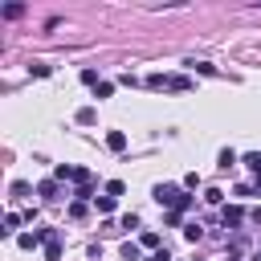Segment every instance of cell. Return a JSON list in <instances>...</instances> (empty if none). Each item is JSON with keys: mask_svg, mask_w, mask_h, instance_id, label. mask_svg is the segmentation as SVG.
Segmentation results:
<instances>
[{"mask_svg": "<svg viewBox=\"0 0 261 261\" xmlns=\"http://www.w3.org/2000/svg\"><path fill=\"white\" fill-rule=\"evenodd\" d=\"M37 192H41V196H45V200H57V184H53V179H45V184H41V188H37Z\"/></svg>", "mask_w": 261, "mask_h": 261, "instance_id": "obj_13", "label": "cell"}, {"mask_svg": "<svg viewBox=\"0 0 261 261\" xmlns=\"http://www.w3.org/2000/svg\"><path fill=\"white\" fill-rule=\"evenodd\" d=\"M188 86H192V82H188L184 73H175V77H167V90H188Z\"/></svg>", "mask_w": 261, "mask_h": 261, "instance_id": "obj_8", "label": "cell"}, {"mask_svg": "<svg viewBox=\"0 0 261 261\" xmlns=\"http://www.w3.org/2000/svg\"><path fill=\"white\" fill-rule=\"evenodd\" d=\"M147 86H151V90H167V77H163V73H151Z\"/></svg>", "mask_w": 261, "mask_h": 261, "instance_id": "obj_16", "label": "cell"}, {"mask_svg": "<svg viewBox=\"0 0 261 261\" xmlns=\"http://www.w3.org/2000/svg\"><path fill=\"white\" fill-rule=\"evenodd\" d=\"M151 261H171V253H167V249H159V253H155Z\"/></svg>", "mask_w": 261, "mask_h": 261, "instance_id": "obj_24", "label": "cell"}, {"mask_svg": "<svg viewBox=\"0 0 261 261\" xmlns=\"http://www.w3.org/2000/svg\"><path fill=\"white\" fill-rule=\"evenodd\" d=\"M122 192H126V184H122V179H110V184H106V196H114V200H118Z\"/></svg>", "mask_w": 261, "mask_h": 261, "instance_id": "obj_12", "label": "cell"}, {"mask_svg": "<svg viewBox=\"0 0 261 261\" xmlns=\"http://www.w3.org/2000/svg\"><path fill=\"white\" fill-rule=\"evenodd\" d=\"M20 12H24V8H20V4H4V16H8V20H16V16H20Z\"/></svg>", "mask_w": 261, "mask_h": 261, "instance_id": "obj_22", "label": "cell"}, {"mask_svg": "<svg viewBox=\"0 0 261 261\" xmlns=\"http://www.w3.org/2000/svg\"><path fill=\"white\" fill-rule=\"evenodd\" d=\"M106 147H110V151H122V147H126V135H122V130H110V135H106Z\"/></svg>", "mask_w": 261, "mask_h": 261, "instance_id": "obj_4", "label": "cell"}, {"mask_svg": "<svg viewBox=\"0 0 261 261\" xmlns=\"http://www.w3.org/2000/svg\"><path fill=\"white\" fill-rule=\"evenodd\" d=\"M16 228H20V216H16V212H8V216H4V228H0V232H4V237H12Z\"/></svg>", "mask_w": 261, "mask_h": 261, "instance_id": "obj_6", "label": "cell"}, {"mask_svg": "<svg viewBox=\"0 0 261 261\" xmlns=\"http://www.w3.org/2000/svg\"><path fill=\"white\" fill-rule=\"evenodd\" d=\"M139 245H143V249H159V232H143Z\"/></svg>", "mask_w": 261, "mask_h": 261, "instance_id": "obj_14", "label": "cell"}, {"mask_svg": "<svg viewBox=\"0 0 261 261\" xmlns=\"http://www.w3.org/2000/svg\"><path fill=\"white\" fill-rule=\"evenodd\" d=\"M184 237H188V241H192V245H196V241H200V237H204V228H200V224H188V228H184Z\"/></svg>", "mask_w": 261, "mask_h": 261, "instance_id": "obj_18", "label": "cell"}, {"mask_svg": "<svg viewBox=\"0 0 261 261\" xmlns=\"http://www.w3.org/2000/svg\"><path fill=\"white\" fill-rule=\"evenodd\" d=\"M245 167H249V171L261 179V151H249V155H245Z\"/></svg>", "mask_w": 261, "mask_h": 261, "instance_id": "obj_5", "label": "cell"}, {"mask_svg": "<svg viewBox=\"0 0 261 261\" xmlns=\"http://www.w3.org/2000/svg\"><path fill=\"white\" fill-rule=\"evenodd\" d=\"M94 118H98V114H94V106H82V110H77V122H82V126H90Z\"/></svg>", "mask_w": 261, "mask_h": 261, "instance_id": "obj_9", "label": "cell"}, {"mask_svg": "<svg viewBox=\"0 0 261 261\" xmlns=\"http://www.w3.org/2000/svg\"><path fill=\"white\" fill-rule=\"evenodd\" d=\"M29 192H33V188H29L24 179H16V184H12V196H16V200H20V196H29Z\"/></svg>", "mask_w": 261, "mask_h": 261, "instance_id": "obj_20", "label": "cell"}, {"mask_svg": "<svg viewBox=\"0 0 261 261\" xmlns=\"http://www.w3.org/2000/svg\"><path fill=\"white\" fill-rule=\"evenodd\" d=\"M241 216H245V212H241V208H237V204H228V208H224V212H220V220H224V224H228V228H237V224H241Z\"/></svg>", "mask_w": 261, "mask_h": 261, "instance_id": "obj_2", "label": "cell"}, {"mask_svg": "<svg viewBox=\"0 0 261 261\" xmlns=\"http://www.w3.org/2000/svg\"><path fill=\"white\" fill-rule=\"evenodd\" d=\"M122 261H139V245L126 241V245H122Z\"/></svg>", "mask_w": 261, "mask_h": 261, "instance_id": "obj_19", "label": "cell"}, {"mask_svg": "<svg viewBox=\"0 0 261 261\" xmlns=\"http://www.w3.org/2000/svg\"><path fill=\"white\" fill-rule=\"evenodd\" d=\"M82 82H86V86H94V90L102 86V82H98V69H82Z\"/></svg>", "mask_w": 261, "mask_h": 261, "instance_id": "obj_15", "label": "cell"}, {"mask_svg": "<svg viewBox=\"0 0 261 261\" xmlns=\"http://www.w3.org/2000/svg\"><path fill=\"white\" fill-rule=\"evenodd\" d=\"M228 167H237V155L224 147V151H220V171H228Z\"/></svg>", "mask_w": 261, "mask_h": 261, "instance_id": "obj_10", "label": "cell"}, {"mask_svg": "<svg viewBox=\"0 0 261 261\" xmlns=\"http://www.w3.org/2000/svg\"><path fill=\"white\" fill-rule=\"evenodd\" d=\"M204 200H208V204H220V200H224V192H220V188H208V192H204Z\"/></svg>", "mask_w": 261, "mask_h": 261, "instance_id": "obj_21", "label": "cell"}, {"mask_svg": "<svg viewBox=\"0 0 261 261\" xmlns=\"http://www.w3.org/2000/svg\"><path fill=\"white\" fill-rule=\"evenodd\" d=\"M45 257H49V261H61V241H57V232L45 241Z\"/></svg>", "mask_w": 261, "mask_h": 261, "instance_id": "obj_3", "label": "cell"}, {"mask_svg": "<svg viewBox=\"0 0 261 261\" xmlns=\"http://www.w3.org/2000/svg\"><path fill=\"white\" fill-rule=\"evenodd\" d=\"M155 200L167 204L171 212H188V208H192V196H184L175 184H159V188H155Z\"/></svg>", "mask_w": 261, "mask_h": 261, "instance_id": "obj_1", "label": "cell"}, {"mask_svg": "<svg viewBox=\"0 0 261 261\" xmlns=\"http://www.w3.org/2000/svg\"><path fill=\"white\" fill-rule=\"evenodd\" d=\"M192 69H200V73H208V77H216V65H208V61H196Z\"/></svg>", "mask_w": 261, "mask_h": 261, "instance_id": "obj_23", "label": "cell"}, {"mask_svg": "<svg viewBox=\"0 0 261 261\" xmlns=\"http://www.w3.org/2000/svg\"><path fill=\"white\" fill-rule=\"evenodd\" d=\"M53 175H57V179H73V175H77V167H69V163H61V167H53Z\"/></svg>", "mask_w": 261, "mask_h": 261, "instance_id": "obj_11", "label": "cell"}, {"mask_svg": "<svg viewBox=\"0 0 261 261\" xmlns=\"http://www.w3.org/2000/svg\"><path fill=\"white\" fill-rule=\"evenodd\" d=\"M69 216L82 220V216H86V200H73V204H69Z\"/></svg>", "mask_w": 261, "mask_h": 261, "instance_id": "obj_17", "label": "cell"}, {"mask_svg": "<svg viewBox=\"0 0 261 261\" xmlns=\"http://www.w3.org/2000/svg\"><path fill=\"white\" fill-rule=\"evenodd\" d=\"M94 204H98V212H114L118 200H114V196H94Z\"/></svg>", "mask_w": 261, "mask_h": 261, "instance_id": "obj_7", "label": "cell"}]
</instances>
